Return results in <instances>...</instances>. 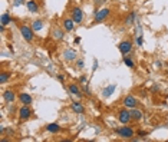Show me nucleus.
Listing matches in <instances>:
<instances>
[{
  "label": "nucleus",
  "mask_w": 168,
  "mask_h": 142,
  "mask_svg": "<svg viewBox=\"0 0 168 142\" xmlns=\"http://www.w3.org/2000/svg\"><path fill=\"white\" fill-rule=\"evenodd\" d=\"M43 27V22L40 20V19H38V20H35L33 22V25H32V29L35 30V32H38V30H40Z\"/></svg>",
  "instance_id": "22"
},
{
  "label": "nucleus",
  "mask_w": 168,
  "mask_h": 142,
  "mask_svg": "<svg viewBox=\"0 0 168 142\" xmlns=\"http://www.w3.org/2000/svg\"><path fill=\"white\" fill-rule=\"evenodd\" d=\"M12 78V73L10 72H6V71H1V75H0V83H6L9 79Z\"/></svg>",
  "instance_id": "18"
},
{
  "label": "nucleus",
  "mask_w": 168,
  "mask_h": 142,
  "mask_svg": "<svg viewBox=\"0 0 168 142\" xmlns=\"http://www.w3.org/2000/svg\"><path fill=\"white\" fill-rule=\"evenodd\" d=\"M72 19H73V22L75 23H82V20H84V10L81 9V7H73L72 9Z\"/></svg>",
  "instance_id": "5"
},
{
  "label": "nucleus",
  "mask_w": 168,
  "mask_h": 142,
  "mask_svg": "<svg viewBox=\"0 0 168 142\" xmlns=\"http://www.w3.org/2000/svg\"><path fill=\"white\" fill-rule=\"evenodd\" d=\"M131 116H132V121L134 122H139L142 119V110L141 109H136V108H132L131 109Z\"/></svg>",
  "instance_id": "12"
},
{
  "label": "nucleus",
  "mask_w": 168,
  "mask_h": 142,
  "mask_svg": "<svg viewBox=\"0 0 168 142\" xmlns=\"http://www.w3.org/2000/svg\"><path fill=\"white\" fill-rule=\"evenodd\" d=\"M12 20H13V19H12V16H10L9 13H3V14H1V19H0V22H1V25H3V26L9 25Z\"/></svg>",
  "instance_id": "19"
},
{
  "label": "nucleus",
  "mask_w": 168,
  "mask_h": 142,
  "mask_svg": "<svg viewBox=\"0 0 168 142\" xmlns=\"http://www.w3.org/2000/svg\"><path fill=\"white\" fill-rule=\"evenodd\" d=\"M136 105H138V101H136V98L134 95H126L124 98V106L125 108L132 109V108H136Z\"/></svg>",
  "instance_id": "8"
},
{
  "label": "nucleus",
  "mask_w": 168,
  "mask_h": 142,
  "mask_svg": "<svg viewBox=\"0 0 168 142\" xmlns=\"http://www.w3.org/2000/svg\"><path fill=\"white\" fill-rule=\"evenodd\" d=\"M111 10L104 7V9H99V10H95V19H93V23H102L108 16H109Z\"/></svg>",
  "instance_id": "3"
},
{
  "label": "nucleus",
  "mask_w": 168,
  "mask_h": 142,
  "mask_svg": "<svg viewBox=\"0 0 168 142\" xmlns=\"http://www.w3.org/2000/svg\"><path fill=\"white\" fill-rule=\"evenodd\" d=\"M117 134H118V137H121L122 139H132V137L135 135V131H134L131 126H128V125H122L121 128L117 129Z\"/></svg>",
  "instance_id": "2"
},
{
  "label": "nucleus",
  "mask_w": 168,
  "mask_h": 142,
  "mask_svg": "<svg viewBox=\"0 0 168 142\" xmlns=\"http://www.w3.org/2000/svg\"><path fill=\"white\" fill-rule=\"evenodd\" d=\"M46 131L50 132V134H58V132H60V126L58 123H47L46 125Z\"/></svg>",
  "instance_id": "17"
},
{
  "label": "nucleus",
  "mask_w": 168,
  "mask_h": 142,
  "mask_svg": "<svg viewBox=\"0 0 168 142\" xmlns=\"http://www.w3.org/2000/svg\"><path fill=\"white\" fill-rule=\"evenodd\" d=\"M114 91H115V85H109V86H106V88L104 89L102 95H104L105 98H108V96H111V95L114 93Z\"/></svg>",
  "instance_id": "20"
},
{
  "label": "nucleus",
  "mask_w": 168,
  "mask_h": 142,
  "mask_svg": "<svg viewBox=\"0 0 168 142\" xmlns=\"http://www.w3.org/2000/svg\"><path fill=\"white\" fill-rule=\"evenodd\" d=\"M26 6H27V10H29L30 13H38V12H39V4H38L36 0H29V1L26 3Z\"/></svg>",
  "instance_id": "13"
},
{
  "label": "nucleus",
  "mask_w": 168,
  "mask_h": 142,
  "mask_svg": "<svg viewBox=\"0 0 168 142\" xmlns=\"http://www.w3.org/2000/svg\"><path fill=\"white\" fill-rule=\"evenodd\" d=\"M81 42V37H75V43H79Z\"/></svg>",
  "instance_id": "32"
},
{
  "label": "nucleus",
  "mask_w": 168,
  "mask_h": 142,
  "mask_svg": "<svg viewBox=\"0 0 168 142\" xmlns=\"http://www.w3.org/2000/svg\"><path fill=\"white\" fill-rule=\"evenodd\" d=\"M19 30H20V33L23 36V39L26 40V42H29V43H32L33 42V37H35V30L32 29V26H27V25H20L19 26Z\"/></svg>",
  "instance_id": "1"
},
{
  "label": "nucleus",
  "mask_w": 168,
  "mask_h": 142,
  "mask_svg": "<svg viewBox=\"0 0 168 142\" xmlns=\"http://www.w3.org/2000/svg\"><path fill=\"white\" fill-rule=\"evenodd\" d=\"M17 99L23 104V105H30L32 102H33V99H32V96L29 95V93H25V92H22V93H19V96H17Z\"/></svg>",
  "instance_id": "11"
},
{
  "label": "nucleus",
  "mask_w": 168,
  "mask_h": 142,
  "mask_svg": "<svg viewBox=\"0 0 168 142\" xmlns=\"http://www.w3.org/2000/svg\"><path fill=\"white\" fill-rule=\"evenodd\" d=\"M71 108H72V110H73L75 113H85V108H84V105H82L81 102H78V101L72 102Z\"/></svg>",
  "instance_id": "15"
},
{
  "label": "nucleus",
  "mask_w": 168,
  "mask_h": 142,
  "mask_svg": "<svg viewBox=\"0 0 168 142\" xmlns=\"http://www.w3.org/2000/svg\"><path fill=\"white\" fill-rule=\"evenodd\" d=\"M76 68L78 69H84V60L81 59V60H76Z\"/></svg>",
  "instance_id": "25"
},
{
  "label": "nucleus",
  "mask_w": 168,
  "mask_h": 142,
  "mask_svg": "<svg viewBox=\"0 0 168 142\" xmlns=\"http://www.w3.org/2000/svg\"><path fill=\"white\" fill-rule=\"evenodd\" d=\"M122 60H124V63H125L126 66H128V68H131V69H132V68H134V66H135V63H134V60H132V59H131V58H129V56H124V59H122Z\"/></svg>",
  "instance_id": "23"
},
{
  "label": "nucleus",
  "mask_w": 168,
  "mask_h": 142,
  "mask_svg": "<svg viewBox=\"0 0 168 142\" xmlns=\"http://www.w3.org/2000/svg\"><path fill=\"white\" fill-rule=\"evenodd\" d=\"M118 49H119V52L125 56V55H128V53L132 50V42H131V40H122V42L118 45Z\"/></svg>",
  "instance_id": "6"
},
{
  "label": "nucleus",
  "mask_w": 168,
  "mask_h": 142,
  "mask_svg": "<svg viewBox=\"0 0 168 142\" xmlns=\"http://www.w3.org/2000/svg\"><path fill=\"white\" fill-rule=\"evenodd\" d=\"M79 80L84 83V82H86V78H85V76H81V79H79Z\"/></svg>",
  "instance_id": "31"
},
{
  "label": "nucleus",
  "mask_w": 168,
  "mask_h": 142,
  "mask_svg": "<svg viewBox=\"0 0 168 142\" xmlns=\"http://www.w3.org/2000/svg\"><path fill=\"white\" fill-rule=\"evenodd\" d=\"M134 19H135V13L131 12V13L128 14V17L125 19V23L126 25H132V23H134Z\"/></svg>",
  "instance_id": "24"
},
{
  "label": "nucleus",
  "mask_w": 168,
  "mask_h": 142,
  "mask_svg": "<svg viewBox=\"0 0 168 142\" xmlns=\"http://www.w3.org/2000/svg\"><path fill=\"white\" fill-rule=\"evenodd\" d=\"M68 89L71 91V93L72 95H75V96H79V98H82V92H81V88L76 85V83H71L69 86H68Z\"/></svg>",
  "instance_id": "14"
},
{
  "label": "nucleus",
  "mask_w": 168,
  "mask_h": 142,
  "mask_svg": "<svg viewBox=\"0 0 168 142\" xmlns=\"http://www.w3.org/2000/svg\"><path fill=\"white\" fill-rule=\"evenodd\" d=\"M73 25H75V22H73V19L71 17H68V19H65L63 20V30H66V32H72L73 30Z\"/></svg>",
  "instance_id": "16"
},
{
  "label": "nucleus",
  "mask_w": 168,
  "mask_h": 142,
  "mask_svg": "<svg viewBox=\"0 0 168 142\" xmlns=\"http://www.w3.org/2000/svg\"><path fill=\"white\" fill-rule=\"evenodd\" d=\"M63 30H60V29H55L53 32H52V36H53V39H56V40H60V39H63Z\"/></svg>",
  "instance_id": "21"
},
{
  "label": "nucleus",
  "mask_w": 168,
  "mask_h": 142,
  "mask_svg": "<svg viewBox=\"0 0 168 142\" xmlns=\"http://www.w3.org/2000/svg\"><path fill=\"white\" fill-rule=\"evenodd\" d=\"M76 56H78V53H76V50H73V49H66V50L63 52V58H65V60H68V62L75 60Z\"/></svg>",
  "instance_id": "9"
},
{
  "label": "nucleus",
  "mask_w": 168,
  "mask_h": 142,
  "mask_svg": "<svg viewBox=\"0 0 168 142\" xmlns=\"http://www.w3.org/2000/svg\"><path fill=\"white\" fill-rule=\"evenodd\" d=\"M23 3H25V0H14V1H13L14 6H22Z\"/></svg>",
  "instance_id": "26"
},
{
  "label": "nucleus",
  "mask_w": 168,
  "mask_h": 142,
  "mask_svg": "<svg viewBox=\"0 0 168 142\" xmlns=\"http://www.w3.org/2000/svg\"><path fill=\"white\" fill-rule=\"evenodd\" d=\"M32 109L29 105H23V106L19 109V118L22 119V121H25V119H29L30 116H32Z\"/></svg>",
  "instance_id": "7"
},
{
  "label": "nucleus",
  "mask_w": 168,
  "mask_h": 142,
  "mask_svg": "<svg viewBox=\"0 0 168 142\" xmlns=\"http://www.w3.org/2000/svg\"><path fill=\"white\" fill-rule=\"evenodd\" d=\"M118 121H119L122 125H128V123L132 121L131 110H128V109H121V110L118 112Z\"/></svg>",
  "instance_id": "4"
},
{
  "label": "nucleus",
  "mask_w": 168,
  "mask_h": 142,
  "mask_svg": "<svg viewBox=\"0 0 168 142\" xmlns=\"http://www.w3.org/2000/svg\"><path fill=\"white\" fill-rule=\"evenodd\" d=\"M136 135H139V137H147L148 134H147L145 131H138V132H136Z\"/></svg>",
  "instance_id": "28"
},
{
  "label": "nucleus",
  "mask_w": 168,
  "mask_h": 142,
  "mask_svg": "<svg viewBox=\"0 0 168 142\" xmlns=\"http://www.w3.org/2000/svg\"><path fill=\"white\" fill-rule=\"evenodd\" d=\"M136 45H138V46H142V37H141V36L136 39Z\"/></svg>",
  "instance_id": "29"
},
{
  "label": "nucleus",
  "mask_w": 168,
  "mask_h": 142,
  "mask_svg": "<svg viewBox=\"0 0 168 142\" xmlns=\"http://www.w3.org/2000/svg\"><path fill=\"white\" fill-rule=\"evenodd\" d=\"M105 1H106V0H95V4H96V6H101V4L105 3Z\"/></svg>",
  "instance_id": "30"
},
{
  "label": "nucleus",
  "mask_w": 168,
  "mask_h": 142,
  "mask_svg": "<svg viewBox=\"0 0 168 142\" xmlns=\"http://www.w3.org/2000/svg\"><path fill=\"white\" fill-rule=\"evenodd\" d=\"M58 80H59L60 83H63V82H65V76H63V75H58Z\"/></svg>",
  "instance_id": "27"
},
{
  "label": "nucleus",
  "mask_w": 168,
  "mask_h": 142,
  "mask_svg": "<svg viewBox=\"0 0 168 142\" xmlns=\"http://www.w3.org/2000/svg\"><path fill=\"white\" fill-rule=\"evenodd\" d=\"M3 99H4V102H7V104H12V102H14V99H16V93H14V91H4L3 92Z\"/></svg>",
  "instance_id": "10"
}]
</instances>
